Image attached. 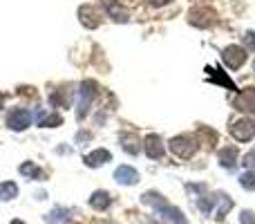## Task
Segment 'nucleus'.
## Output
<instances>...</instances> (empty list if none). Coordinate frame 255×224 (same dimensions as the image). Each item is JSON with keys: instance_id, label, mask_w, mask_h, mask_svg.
<instances>
[{"instance_id": "19", "label": "nucleus", "mask_w": 255, "mask_h": 224, "mask_svg": "<svg viewBox=\"0 0 255 224\" xmlns=\"http://www.w3.org/2000/svg\"><path fill=\"white\" fill-rule=\"evenodd\" d=\"M38 119H40V126H45V128H56V126H61L63 123V117L58 112H52V114L40 112Z\"/></svg>"}, {"instance_id": "29", "label": "nucleus", "mask_w": 255, "mask_h": 224, "mask_svg": "<svg viewBox=\"0 0 255 224\" xmlns=\"http://www.w3.org/2000/svg\"><path fill=\"white\" fill-rule=\"evenodd\" d=\"M11 224H22L20 220H11Z\"/></svg>"}, {"instance_id": "9", "label": "nucleus", "mask_w": 255, "mask_h": 224, "mask_svg": "<svg viewBox=\"0 0 255 224\" xmlns=\"http://www.w3.org/2000/svg\"><path fill=\"white\" fill-rule=\"evenodd\" d=\"M79 18L88 29H94V27H99V22H101V16H99V11L92 4H83V7L79 9Z\"/></svg>"}, {"instance_id": "20", "label": "nucleus", "mask_w": 255, "mask_h": 224, "mask_svg": "<svg viewBox=\"0 0 255 224\" xmlns=\"http://www.w3.org/2000/svg\"><path fill=\"white\" fill-rule=\"evenodd\" d=\"M108 13H110L117 22H126L128 20V11L126 9H121L117 2H108Z\"/></svg>"}, {"instance_id": "8", "label": "nucleus", "mask_w": 255, "mask_h": 224, "mask_svg": "<svg viewBox=\"0 0 255 224\" xmlns=\"http://www.w3.org/2000/svg\"><path fill=\"white\" fill-rule=\"evenodd\" d=\"M188 16H190L188 20L195 27H208L213 22V18H215V13H213L211 7H195V9H190Z\"/></svg>"}, {"instance_id": "15", "label": "nucleus", "mask_w": 255, "mask_h": 224, "mask_svg": "<svg viewBox=\"0 0 255 224\" xmlns=\"http://www.w3.org/2000/svg\"><path fill=\"white\" fill-rule=\"evenodd\" d=\"M211 72V83H222L224 88H229V90H238L235 88V83L229 79V76H224V72L220 70V67H215V70H208Z\"/></svg>"}, {"instance_id": "5", "label": "nucleus", "mask_w": 255, "mask_h": 224, "mask_svg": "<svg viewBox=\"0 0 255 224\" xmlns=\"http://www.w3.org/2000/svg\"><path fill=\"white\" fill-rule=\"evenodd\" d=\"M4 123H7L11 130H25L31 123V112L25 110V108H11L4 117Z\"/></svg>"}, {"instance_id": "23", "label": "nucleus", "mask_w": 255, "mask_h": 224, "mask_svg": "<svg viewBox=\"0 0 255 224\" xmlns=\"http://www.w3.org/2000/svg\"><path fill=\"white\" fill-rule=\"evenodd\" d=\"M240 184H242V189L255 191V173L253 171H247L242 177H240Z\"/></svg>"}, {"instance_id": "26", "label": "nucleus", "mask_w": 255, "mask_h": 224, "mask_svg": "<svg viewBox=\"0 0 255 224\" xmlns=\"http://www.w3.org/2000/svg\"><path fill=\"white\" fill-rule=\"evenodd\" d=\"M240 222H242V224H255V213L253 211H242Z\"/></svg>"}, {"instance_id": "21", "label": "nucleus", "mask_w": 255, "mask_h": 224, "mask_svg": "<svg viewBox=\"0 0 255 224\" xmlns=\"http://www.w3.org/2000/svg\"><path fill=\"white\" fill-rule=\"evenodd\" d=\"M0 198H2V200L18 198V186L13 184V182H4V184L0 186Z\"/></svg>"}, {"instance_id": "17", "label": "nucleus", "mask_w": 255, "mask_h": 224, "mask_svg": "<svg viewBox=\"0 0 255 224\" xmlns=\"http://www.w3.org/2000/svg\"><path fill=\"white\" fill-rule=\"evenodd\" d=\"M18 171H20L25 177H29V180H43V177H45V173L40 171V168H36L31 162H25L20 168H18Z\"/></svg>"}, {"instance_id": "3", "label": "nucleus", "mask_w": 255, "mask_h": 224, "mask_svg": "<svg viewBox=\"0 0 255 224\" xmlns=\"http://www.w3.org/2000/svg\"><path fill=\"white\" fill-rule=\"evenodd\" d=\"M170 150L172 155H177V157L181 159H188L195 155V150H197V139H193V137H172L170 139Z\"/></svg>"}, {"instance_id": "1", "label": "nucleus", "mask_w": 255, "mask_h": 224, "mask_svg": "<svg viewBox=\"0 0 255 224\" xmlns=\"http://www.w3.org/2000/svg\"><path fill=\"white\" fill-rule=\"evenodd\" d=\"M141 200H143V204H150V207H154L157 216H161L163 220H168V222H172V224H188V220L184 218V213H181L179 209L170 207V204H168L159 193H154V191H148V193H143V198H141Z\"/></svg>"}, {"instance_id": "27", "label": "nucleus", "mask_w": 255, "mask_h": 224, "mask_svg": "<svg viewBox=\"0 0 255 224\" xmlns=\"http://www.w3.org/2000/svg\"><path fill=\"white\" fill-rule=\"evenodd\" d=\"M148 2L152 4V7H163V4H168L170 0H148Z\"/></svg>"}, {"instance_id": "12", "label": "nucleus", "mask_w": 255, "mask_h": 224, "mask_svg": "<svg viewBox=\"0 0 255 224\" xmlns=\"http://www.w3.org/2000/svg\"><path fill=\"white\" fill-rule=\"evenodd\" d=\"M110 159H112V155L108 153V150L99 148V150H94V153H90L88 157H85V164H88L90 168H97V166H103L106 162H110Z\"/></svg>"}, {"instance_id": "14", "label": "nucleus", "mask_w": 255, "mask_h": 224, "mask_svg": "<svg viewBox=\"0 0 255 224\" xmlns=\"http://www.w3.org/2000/svg\"><path fill=\"white\" fill-rule=\"evenodd\" d=\"M90 204H92V209H97V211H106L112 204V198L106 191H97V193L92 195V200H90Z\"/></svg>"}, {"instance_id": "16", "label": "nucleus", "mask_w": 255, "mask_h": 224, "mask_svg": "<svg viewBox=\"0 0 255 224\" xmlns=\"http://www.w3.org/2000/svg\"><path fill=\"white\" fill-rule=\"evenodd\" d=\"M121 144H124V150L130 155L139 153V137L136 135H121Z\"/></svg>"}, {"instance_id": "31", "label": "nucleus", "mask_w": 255, "mask_h": 224, "mask_svg": "<svg viewBox=\"0 0 255 224\" xmlns=\"http://www.w3.org/2000/svg\"><path fill=\"white\" fill-rule=\"evenodd\" d=\"M253 67H255V65H253Z\"/></svg>"}, {"instance_id": "2", "label": "nucleus", "mask_w": 255, "mask_h": 224, "mask_svg": "<svg viewBox=\"0 0 255 224\" xmlns=\"http://www.w3.org/2000/svg\"><path fill=\"white\" fill-rule=\"evenodd\" d=\"M97 83L94 81H83L81 83V88H79V106H76V117L79 119H83L85 114H88L90 110V106H92V101L97 99Z\"/></svg>"}, {"instance_id": "22", "label": "nucleus", "mask_w": 255, "mask_h": 224, "mask_svg": "<svg viewBox=\"0 0 255 224\" xmlns=\"http://www.w3.org/2000/svg\"><path fill=\"white\" fill-rule=\"evenodd\" d=\"M70 213L72 211H67V209H54L47 216V222H67L70 220Z\"/></svg>"}, {"instance_id": "28", "label": "nucleus", "mask_w": 255, "mask_h": 224, "mask_svg": "<svg viewBox=\"0 0 255 224\" xmlns=\"http://www.w3.org/2000/svg\"><path fill=\"white\" fill-rule=\"evenodd\" d=\"M2 106H4V97L0 94V110H2Z\"/></svg>"}, {"instance_id": "10", "label": "nucleus", "mask_w": 255, "mask_h": 224, "mask_svg": "<svg viewBox=\"0 0 255 224\" xmlns=\"http://www.w3.org/2000/svg\"><path fill=\"white\" fill-rule=\"evenodd\" d=\"M115 180L124 186H132V184L139 182V173H136L132 166H119L115 171Z\"/></svg>"}, {"instance_id": "24", "label": "nucleus", "mask_w": 255, "mask_h": 224, "mask_svg": "<svg viewBox=\"0 0 255 224\" xmlns=\"http://www.w3.org/2000/svg\"><path fill=\"white\" fill-rule=\"evenodd\" d=\"M244 47H247V52H255V31L244 34Z\"/></svg>"}, {"instance_id": "6", "label": "nucleus", "mask_w": 255, "mask_h": 224, "mask_svg": "<svg viewBox=\"0 0 255 224\" xmlns=\"http://www.w3.org/2000/svg\"><path fill=\"white\" fill-rule=\"evenodd\" d=\"M231 135L238 141H251L255 137V121L253 119H240L231 126Z\"/></svg>"}, {"instance_id": "30", "label": "nucleus", "mask_w": 255, "mask_h": 224, "mask_svg": "<svg viewBox=\"0 0 255 224\" xmlns=\"http://www.w3.org/2000/svg\"><path fill=\"white\" fill-rule=\"evenodd\" d=\"M150 224H159V222H150Z\"/></svg>"}, {"instance_id": "13", "label": "nucleus", "mask_w": 255, "mask_h": 224, "mask_svg": "<svg viewBox=\"0 0 255 224\" xmlns=\"http://www.w3.org/2000/svg\"><path fill=\"white\" fill-rule=\"evenodd\" d=\"M235 159H238V148H235V146H226V148L220 150V164L224 168H229V171H231V168L238 164Z\"/></svg>"}, {"instance_id": "18", "label": "nucleus", "mask_w": 255, "mask_h": 224, "mask_svg": "<svg viewBox=\"0 0 255 224\" xmlns=\"http://www.w3.org/2000/svg\"><path fill=\"white\" fill-rule=\"evenodd\" d=\"M217 200H220V209H217V213H215V220H224L226 218V213L233 209V200L231 198H226V195H217Z\"/></svg>"}, {"instance_id": "11", "label": "nucleus", "mask_w": 255, "mask_h": 224, "mask_svg": "<svg viewBox=\"0 0 255 224\" xmlns=\"http://www.w3.org/2000/svg\"><path fill=\"white\" fill-rule=\"evenodd\" d=\"M145 155H148L150 159H161L163 157V144L161 139H159L157 135H150L145 137Z\"/></svg>"}, {"instance_id": "25", "label": "nucleus", "mask_w": 255, "mask_h": 224, "mask_svg": "<svg viewBox=\"0 0 255 224\" xmlns=\"http://www.w3.org/2000/svg\"><path fill=\"white\" fill-rule=\"evenodd\" d=\"M242 164H244V168H249V171H255V150H251V153L244 155Z\"/></svg>"}, {"instance_id": "4", "label": "nucleus", "mask_w": 255, "mask_h": 224, "mask_svg": "<svg viewBox=\"0 0 255 224\" xmlns=\"http://www.w3.org/2000/svg\"><path fill=\"white\" fill-rule=\"evenodd\" d=\"M222 61L229 70H240L247 61V49L240 47V45H229V47L222 52Z\"/></svg>"}, {"instance_id": "7", "label": "nucleus", "mask_w": 255, "mask_h": 224, "mask_svg": "<svg viewBox=\"0 0 255 224\" xmlns=\"http://www.w3.org/2000/svg\"><path fill=\"white\" fill-rule=\"evenodd\" d=\"M233 106L242 112H249V114H255V88H247L235 97Z\"/></svg>"}]
</instances>
